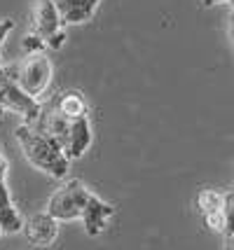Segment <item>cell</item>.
<instances>
[{
    "label": "cell",
    "instance_id": "7c38bea8",
    "mask_svg": "<svg viewBox=\"0 0 234 250\" xmlns=\"http://www.w3.org/2000/svg\"><path fill=\"white\" fill-rule=\"evenodd\" d=\"M197 208H199L201 218L211 215V213H220L225 208V192L218 189H201L197 194Z\"/></svg>",
    "mask_w": 234,
    "mask_h": 250
},
{
    "label": "cell",
    "instance_id": "d4e9b609",
    "mask_svg": "<svg viewBox=\"0 0 234 250\" xmlns=\"http://www.w3.org/2000/svg\"><path fill=\"white\" fill-rule=\"evenodd\" d=\"M0 234H2V231H0Z\"/></svg>",
    "mask_w": 234,
    "mask_h": 250
},
{
    "label": "cell",
    "instance_id": "277c9868",
    "mask_svg": "<svg viewBox=\"0 0 234 250\" xmlns=\"http://www.w3.org/2000/svg\"><path fill=\"white\" fill-rule=\"evenodd\" d=\"M0 87H2V96H5L2 110H12V112L21 115L23 124H33L40 117L43 105L17 84V80H14V65H2L0 68Z\"/></svg>",
    "mask_w": 234,
    "mask_h": 250
},
{
    "label": "cell",
    "instance_id": "5b68a950",
    "mask_svg": "<svg viewBox=\"0 0 234 250\" xmlns=\"http://www.w3.org/2000/svg\"><path fill=\"white\" fill-rule=\"evenodd\" d=\"M21 231L31 246H35V248H49L56 241V236H59V222L47 210H43V213H33L31 218L26 220Z\"/></svg>",
    "mask_w": 234,
    "mask_h": 250
},
{
    "label": "cell",
    "instance_id": "603a6c76",
    "mask_svg": "<svg viewBox=\"0 0 234 250\" xmlns=\"http://www.w3.org/2000/svg\"><path fill=\"white\" fill-rule=\"evenodd\" d=\"M230 5H232V10H234V0H230Z\"/></svg>",
    "mask_w": 234,
    "mask_h": 250
},
{
    "label": "cell",
    "instance_id": "2e32d148",
    "mask_svg": "<svg viewBox=\"0 0 234 250\" xmlns=\"http://www.w3.org/2000/svg\"><path fill=\"white\" fill-rule=\"evenodd\" d=\"M12 28H14V21H12V19H0V47L7 40V35L12 33Z\"/></svg>",
    "mask_w": 234,
    "mask_h": 250
},
{
    "label": "cell",
    "instance_id": "4fadbf2b",
    "mask_svg": "<svg viewBox=\"0 0 234 250\" xmlns=\"http://www.w3.org/2000/svg\"><path fill=\"white\" fill-rule=\"evenodd\" d=\"M225 236H234V192H225Z\"/></svg>",
    "mask_w": 234,
    "mask_h": 250
},
{
    "label": "cell",
    "instance_id": "8992f818",
    "mask_svg": "<svg viewBox=\"0 0 234 250\" xmlns=\"http://www.w3.org/2000/svg\"><path fill=\"white\" fill-rule=\"evenodd\" d=\"M31 23H33V33L40 35L45 42L49 38H54V35H59V33L64 31L61 14H59V10H56V5L52 0H33Z\"/></svg>",
    "mask_w": 234,
    "mask_h": 250
},
{
    "label": "cell",
    "instance_id": "5bb4252c",
    "mask_svg": "<svg viewBox=\"0 0 234 250\" xmlns=\"http://www.w3.org/2000/svg\"><path fill=\"white\" fill-rule=\"evenodd\" d=\"M21 52L23 54H43L45 52V40L35 33H28L21 40Z\"/></svg>",
    "mask_w": 234,
    "mask_h": 250
},
{
    "label": "cell",
    "instance_id": "ba28073f",
    "mask_svg": "<svg viewBox=\"0 0 234 250\" xmlns=\"http://www.w3.org/2000/svg\"><path fill=\"white\" fill-rule=\"evenodd\" d=\"M91 141H94V131H91V122L89 117H80V120L70 122V131H68V141L64 147L68 162L80 159L82 154L89 150Z\"/></svg>",
    "mask_w": 234,
    "mask_h": 250
},
{
    "label": "cell",
    "instance_id": "8fae6325",
    "mask_svg": "<svg viewBox=\"0 0 234 250\" xmlns=\"http://www.w3.org/2000/svg\"><path fill=\"white\" fill-rule=\"evenodd\" d=\"M54 105H56V110L70 122L80 120V117H89V103H87L85 94L78 91V89H68L64 94H59V96L54 98Z\"/></svg>",
    "mask_w": 234,
    "mask_h": 250
},
{
    "label": "cell",
    "instance_id": "ac0fdd59",
    "mask_svg": "<svg viewBox=\"0 0 234 250\" xmlns=\"http://www.w3.org/2000/svg\"><path fill=\"white\" fill-rule=\"evenodd\" d=\"M225 250H234V236H227V241H225Z\"/></svg>",
    "mask_w": 234,
    "mask_h": 250
},
{
    "label": "cell",
    "instance_id": "6da1fadb",
    "mask_svg": "<svg viewBox=\"0 0 234 250\" xmlns=\"http://www.w3.org/2000/svg\"><path fill=\"white\" fill-rule=\"evenodd\" d=\"M14 136H17V141L23 150V157L31 162V166H35L38 171L52 175V178H66L70 162L64 157L61 147L49 136H45L40 129H35L33 124H19Z\"/></svg>",
    "mask_w": 234,
    "mask_h": 250
},
{
    "label": "cell",
    "instance_id": "cb8c5ba5",
    "mask_svg": "<svg viewBox=\"0 0 234 250\" xmlns=\"http://www.w3.org/2000/svg\"><path fill=\"white\" fill-rule=\"evenodd\" d=\"M0 115H2V110H0Z\"/></svg>",
    "mask_w": 234,
    "mask_h": 250
},
{
    "label": "cell",
    "instance_id": "7402d4cb",
    "mask_svg": "<svg viewBox=\"0 0 234 250\" xmlns=\"http://www.w3.org/2000/svg\"><path fill=\"white\" fill-rule=\"evenodd\" d=\"M2 65H5V63H2V54H0V68H2Z\"/></svg>",
    "mask_w": 234,
    "mask_h": 250
},
{
    "label": "cell",
    "instance_id": "9a60e30c",
    "mask_svg": "<svg viewBox=\"0 0 234 250\" xmlns=\"http://www.w3.org/2000/svg\"><path fill=\"white\" fill-rule=\"evenodd\" d=\"M204 225L211 229V231H215V234H225V213L220 210V213L206 215V218H204Z\"/></svg>",
    "mask_w": 234,
    "mask_h": 250
},
{
    "label": "cell",
    "instance_id": "7a4b0ae2",
    "mask_svg": "<svg viewBox=\"0 0 234 250\" xmlns=\"http://www.w3.org/2000/svg\"><path fill=\"white\" fill-rule=\"evenodd\" d=\"M52 77H54V68H52V61L45 52L43 54H26L19 63H14L17 84L38 103L52 87Z\"/></svg>",
    "mask_w": 234,
    "mask_h": 250
},
{
    "label": "cell",
    "instance_id": "d6986e66",
    "mask_svg": "<svg viewBox=\"0 0 234 250\" xmlns=\"http://www.w3.org/2000/svg\"><path fill=\"white\" fill-rule=\"evenodd\" d=\"M220 2H227V5H230V0H204L206 7H209V5H220Z\"/></svg>",
    "mask_w": 234,
    "mask_h": 250
},
{
    "label": "cell",
    "instance_id": "e0dca14e",
    "mask_svg": "<svg viewBox=\"0 0 234 250\" xmlns=\"http://www.w3.org/2000/svg\"><path fill=\"white\" fill-rule=\"evenodd\" d=\"M2 180H7V159L0 152V183H2Z\"/></svg>",
    "mask_w": 234,
    "mask_h": 250
},
{
    "label": "cell",
    "instance_id": "9c48e42d",
    "mask_svg": "<svg viewBox=\"0 0 234 250\" xmlns=\"http://www.w3.org/2000/svg\"><path fill=\"white\" fill-rule=\"evenodd\" d=\"M52 2L61 14L64 26H75V23L89 21L101 0H52Z\"/></svg>",
    "mask_w": 234,
    "mask_h": 250
},
{
    "label": "cell",
    "instance_id": "30bf717a",
    "mask_svg": "<svg viewBox=\"0 0 234 250\" xmlns=\"http://www.w3.org/2000/svg\"><path fill=\"white\" fill-rule=\"evenodd\" d=\"M21 229H23L21 213L17 210L14 201H12L7 180H2L0 183V231L2 234H19Z\"/></svg>",
    "mask_w": 234,
    "mask_h": 250
},
{
    "label": "cell",
    "instance_id": "44dd1931",
    "mask_svg": "<svg viewBox=\"0 0 234 250\" xmlns=\"http://www.w3.org/2000/svg\"><path fill=\"white\" fill-rule=\"evenodd\" d=\"M2 103H5V96H2V87H0V110H2Z\"/></svg>",
    "mask_w": 234,
    "mask_h": 250
},
{
    "label": "cell",
    "instance_id": "3957f363",
    "mask_svg": "<svg viewBox=\"0 0 234 250\" xmlns=\"http://www.w3.org/2000/svg\"><path fill=\"white\" fill-rule=\"evenodd\" d=\"M91 192L82 180H68L64 185L54 189L49 201H47V213L56 220V222H73L80 220L82 210L89 201Z\"/></svg>",
    "mask_w": 234,
    "mask_h": 250
},
{
    "label": "cell",
    "instance_id": "ffe728a7",
    "mask_svg": "<svg viewBox=\"0 0 234 250\" xmlns=\"http://www.w3.org/2000/svg\"><path fill=\"white\" fill-rule=\"evenodd\" d=\"M230 38H232V44H234V12H232V17H230Z\"/></svg>",
    "mask_w": 234,
    "mask_h": 250
},
{
    "label": "cell",
    "instance_id": "52a82bcc",
    "mask_svg": "<svg viewBox=\"0 0 234 250\" xmlns=\"http://www.w3.org/2000/svg\"><path fill=\"white\" fill-rule=\"evenodd\" d=\"M115 215V206H110L108 201H103L101 196L91 194L89 201H87V206H85V210H82V215H80V220H82V225H85V231H87V236H101L103 231H106V227H108V222H110V218Z\"/></svg>",
    "mask_w": 234,
    "mask_h": 250
}]
</instances>
